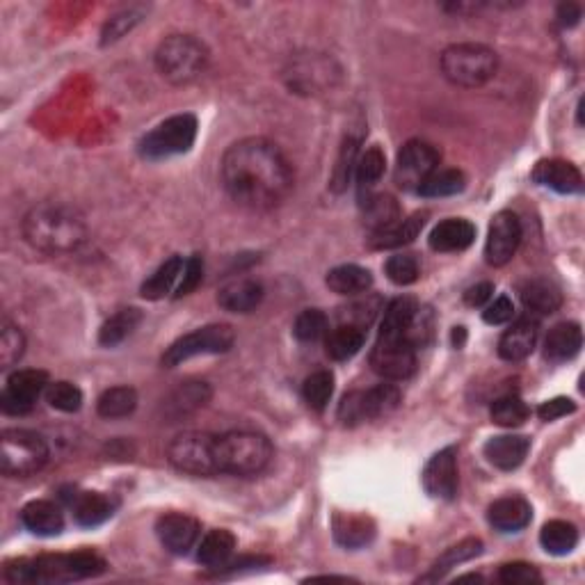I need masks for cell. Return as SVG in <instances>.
<instances>
[{
  "mask_svg": "<svg viewBox=\"0 0 585 585\" xmlns=\"http://www.w3.org/2000/svg\"><path fill=\"white\" fill-rule=\"evenodd\" d=\"M220 170L229 197L252 211H270L293 190L291 163L275 142L263 138L231 144Z\"/></svg>",
  "mask_w": 585,
  "mask_h": 585,
  "instance_id": "cell-1",
  "label": "cell"
},
{
  "mask_svg": "<svg viewBox=\"0 0 585 585\" xmlns=\"http://www.w3.org/2000/svg\"><path fill=\"white\" fill-rule=\"evenodd\" d=\"M23 236L39 252L69 254L87 238L83 215L62 202H42L23 218Z\"/></svg>",
  "mask_w": 585,
  "mask_h": 585,
  "instance_id": "cell-2",
  "label": "cell"
},
{
  "mask_svg": "<svg viewBox=\"0 0 585 585\" xmlns=\"http://www.w3.org/2000/svg\"><path fill=\"white\" fill-rule=\"evenodd\" d=\"M106 560L94 551H76V554H51L39 558H21L7 563L5 579L16 585L35 583H69L92 579L106 572Z\"/></svg>",
  "mask_w": 585,
  "mask_h": 585,
  "instance_id": "cell-3",
  "label": "cell"
},
{
  "mask_svg": "<svg viewBox=\"0 0 585 585\" xmlns=\"http://www.w3.org/2000/svg\"><path fill=\"white\" fill-rule=\"evenodd\" d=\"M215 458L220 474L256 476L270 464L272 444L259 432L234 430L215 437Z\"/></svg>",
  "mask_w": 585,
  "mask_h": 585,
  "instance_id": "cell-4",
  "label": "cell"
},
{
  "mask_svg": "<svg viewBox=\"0 0 585 585\" xmlns=\"http://www.w3.org/2000/svg\"><path fill=\"white\" fill-rule=\"evenodd\" d=\"M208 51L199 39L190 35H172L160 42L156 51V67L160 76L172 85H188L204 74Z\"/></svg>",
  "mask_w": 585,
  "mask_h": 585,
  "instance_id": "cell-5",
  "label": "cell"
},
{
  "mask_svg": "<svg viewBox=\"0 0 585 585\" xmlns=\"http://www.w3.org/2000/svg\"><path fill=\"white\" fill-rule=\"evenodd\" d=\"M499 69V55L483 44H453L442 53L446 80L460 87H480Z\"/></svg>",
  "mask_w": 585,
  "mask_h": 585,
  "instance_id": "cell-6",
  "label": "cell"
},
{
  "mask_svg": "<svg viewBox=\"0 0 585 585\" xmlns=\"http://www.w3.org/2000/svg\"><path fill=\"white\" fill-rule=\"evenodd\" d=\"M48 460V444L39 432L7 428L0 435V469L5 476L26 478L37 474Z\"/></svg>",
  "mask_w": 585,
  "mask_h": 585,
  "instance_id": "cell-7",
  "label": "cell"
},
{
  "mask_svg": "<svg viewBox=\"0 0 585 585\" xmlns=\"http://www.w3.org/2000/svg\"><path fill=\"white\" fill-rule=\"evenodd\" d=\"M197 140V117L190 112L174 115L158 124L140 142V154L147 160H165L188 154Z\"/></svg>",
  "mask_w": 585,
  "mask_h": 585,
  "instance_id": "cell-8",
  "label": "cell"
},
{
  "mask_svg": "<svg viewBox=\"0 0 585 585\" xmlns=\"http://www.w3.org/2000/svg\"><path fill=\"white\" fill-rule=\"evenodd\" d=\"M167 460L181 474L211 478L220 474L218 458H215V437L206 432H183L167 446Z\"/></svg>",
  "mask_w": 585,
  "mask_h": 585,
  "instance_id": "cell-9",
  "label": "cell"
},
{
  "mask_svg": "<svg viewBox=\"0 0 585 585\" xmlns=\"http://www.w3.org/2000/svg\"><path fill=\"white\" fill-rule=\"evenodd\" d=\"M400 396L394 384H378L368 391H350L339 405V421L343 426H359L364 421L382 419L398 410Z\"/></svg>",
  "mask_w": 585,
  "mask_h": 585,
  "instance_id": "cell-10",
  "label": "cell"
},
{
  "mask_svg": "<svg viewBox=\"0 0 585 585\" xmlns=\"http://www.w3.org/2000/svg\"><path fill=\"white\" fill-rule=\"evenodd\" d=\"M236 341V332L231 325H206L202 330H195L181 339H176L163 355V366L174 368L192 357L202 355H222V352L231 350Z\"/></svg>",
  "mask_w": 585,
  "mask_h": 585,
  "instance_id": "cell-11",
  "label": "cell"
},
{
  "mask_svg": "<svg viewBox=\"0 0 585 585\" xmlns=\"http://www.w3.org/2000/svg\"><path fill=\"white\" fill-rule=\"evenodd\" d=\"M439 151L426 140H410L403 149L398 151L394 179L398 188L403 190H419L428 176L439 170Z\"/></svg>",
  "mask_w": 585,
  "mask_h": 585,
  "instance_id": "cell-12",
  "label": "cell"
},
{
  "mask_svg": "<svg viewBox=\"0 0 585 585\" xmlns=\"http://www.w3.org/2000/svg\"><path fill=\"white\" fill-rule=\"evenodd\" d=\"M371 366L387 380H407L416 371V348L405 336H378Z\"/></svg>",
  "mask_w": 585,
  "mask_h": 585,
  "instance_id": "cell-13",
  "label": "cell"
},
{
  "mask_svg": "<svg viewBox=\"0 0 585 585\" xmlns=\"http://www.w3.org/2000/svg\"><path fill=\"white\" fill-rule=\"evenodd\" d=\"M48 373L37 371V368H23V371H14L7 378L5 391L0 396V407L10 416H23L32 412L37 405L39 396H44L48 387Z\"/></svg>",
  "mask_w": 585,
  "mask_h": 585,
  "instance_id": "cell-14",
  "label": "cell"
},
{
  "mask_svg": "<svg viewBox=\"0 0 585 585\" xmlns=\"http://www.w3.org/2000/svg\"><path fill=\"white\" fill-rule=\"evenodd\" d=\"M522 243V222L512 211H501L494 215L490 224V234L485 243V259L490 266L501 268L512 261Z\"/></svg>",
  "mask_w": 585,
  "mask_h": 585,
  "instance_id": "cell-15",
  "label": "cell"
},
{
  "mask_svg": "<svg viewBox=\"0 0 585 585\" xmlns=\"http://www.w3.org/2000/svg\"><path fill=\"white\" fill-rule=\"evenodd\" d=\"M423 490L435 499L453 501L458 496V448L446 446L435 453L423 469Z\"/></svg>",
  "mask_w": 585,
  "mask_h": 585,
  "instance_id": "cell-16",
  "label": "cell"
},
{
  "mask_svg": "<svg viewBox=\"0 0 585 585\" xmlns=\"http://www.w3.org/2000/svg\"><path fill=\"white\" fill-rule=\"evenodd\" d=\"M156 533L167 551H172L176 556H186L197 544L202 528H199L195 517L183 515V512H167L158 519Z\"/></svg>",
  "mask_w": 585,
  "mask_h": 585,
  "instance_id": "cell-17",
  "label": "cell"
},
{
  "mask_svg": "<svg viewBox=\"0 0 585 585\" xmlns=\"http://www.w3.org/2000/svg\"><path fill=\"white\" fill-rule=\"evenodd\" d=\"M531 176L538 186L560 192V195H581L583 192V176L579 172V167L567 163V160L560 158L540 160V163L533 167Z\"/></svg>",
  "mask_w": 585,
  "mask_h": 585,
  "instance_id": "cell-18",
  "label": "cell"
},
{
  "mask_svg": "<svg viewBox=\"0 0 585 585\" xmlns=\"http://www.w3.org/2000/svg\"><path fill=\"white\" fill-rule=\"evenodd\" d=\"M487 519L494 531L499 533H519L531 524L533 508L522 496H506V499L494 501L487 510Z\"/></svg>",
  "mask_w": 585,
  "mask_h": 585,
  "instance_id": "cell-19",
  "label": "cell"
},
{
  "mask_svg": "<svg viewBox=\"0 0 585 585\" xmlns=\"http://www.w3.org/2000/svg\"><path fill=\"white\" fill-rule=\"evenodd\" d=\"M540 327L538 320L522 318L515 325L506 330L499 341V357L506 362H522V359L531 357V352L538 346Z\"/></svg>",
  "mask_w": 585,
  "mask_h": 585,
  "instance_id": "cell-20",
  "label": "cell"
},
{
  "mask_svg": "<svg viewBox=\"0 0 585 585\" xmlns=\"http://www.w3.org/2000/svg\"><path fill=\"white\" fill-rule=\"evenodd\" d=\"M528 451H531V439L524 435L492 437L483 448L487 462L501 471H515L522 467Z\"/></svg>",
  "mask_w": 585,
  "mask_h": 585,
  "instance_id": "cell-21",
  "label": "cell"
},
{
  "mask_svg": "<svg viewBox=\"0 0 585 585\" xmlns=\"http://www.w3.org/2000/svg\"><path fill=\"white\" fill-rule=\"evenodd\" d=\"M476 227L464 218H448L439 222L428 238L430 247L435 252H464L474 245Z\"/></svg>",
  "mask_w": 585,
  "mask_h": 585,
  "instance_id": "cell-22",
  "label": "cell"
},
{
  "mask_svg": "<svg viewBox=\"0 0 585 585\" xmlns=\"http://www.w3.org/2000/svg\"><path fill=\"white\" fill-rule=\"evenodd\" d=\"M261 302L263 286L256 279H234L218 293V304L231 314H250Z\"/></svg>",
  "mask_w": 585,
  "mask_h": 585,
  "instance_id": "cell-23",
  "label": "cell"
},
{
  "mask_svg": "<svg viewBox=\"0 0 585 585\" xmlns=\"http://www.w3.org/2000/svg\"><path fill=\"white\" fill-rule=\"evenodd\" d=\"M334 540L346 549H364L375 538V524L364 515L336 512L332 519Z\"/></svg>",
  "mask_w": 585,
  "mask_h": 585,
  "instance_id": "cell-24",
  "label": "cell"
},
{
  "mask_svg": "<svg viewBox=\"0 0 585 585\" xmlns=\"http://www.w3.org/2000/svg\"><path fill=\"white\" fill-rule=\"evenodd\" d=\"M426 220L428 213H414L412 218L407 220L400 218L398 222L391 224V227H384L371 234V238H368V247H371V250H394V247L412 243V240L421 234L423 227H426Z\"/></svg>",
  "mask_w": 585,
  "mask_h": 585,
  "instance_id": "cell-25",
  "label": "cell"
},
{
  "mask_svg": "<svg viewBox=\"0 0 585 585\" xmlns=\"http://www.w3.org/2000/svg\"><path fill=\"white\" fill-rule=\"evenodd\" d=\"M208 398H211V387H208V382H197V380H190V382H183L179 389H174L170 398L163 403V414L167 419H181V416H188L192 412H197L199 407H204L208 403Z\"/></svg>",
  "mask_w": 585,
  "mask_h": 585,
  "instance_id": "cell-26",
  "label": "cell"
},
{
  "mask_svg": "<svg viewBox=\"0 0 585 585\" xmlns=\"http://www.w3.org/2000/svg\"><path fill=\"white\" fill-rule=\"evenodd\" d=\"M583 346V332L576 323H560L544 339V357L549 362L560 364L570 362L581 352Z\"/></svg>",
  "mask_w": 585,
  "mask_h": 585,
  "instance_id": "cell-27",
  "label": "cell"
},
{
  "mask_svg": "<svg viewBox=\"0 0 585 585\" xmlns=\"http://www.w3.org/2000/svg\"><path fill=\"white\" fill-rule=\"evenodd\" d=\"M21 522L30 533L42 535V538H53V535L62 533L64 515L53 501H30L21 510Z\"/></svg>",
  "mask_w": 585,
  "mask_h": 585,
  "instance_id": "cell-28",
  "label": "cell"
},
{
  "mask_svg": "<svg viewBox=\"0 0 585 585\" xmlns=\"http://www.w3.org/2000/svg\"><path fill=\"white\" fill-rule=\"evenodd\" d=\"M519 295H522L524 307L538 316L554 314V311L560 309V304H563V293H560V288L542 277L524 282L522 288H519Z\"/></svg>",
  "mask_w": 585,
  "mask_h": 585,
  "instance_id": "cell-29",
  "label": "cell"
},
{
  "mask_svg": "<svg viewBox=\"0 0 585 585\" xmlns=\"http://www.w3.org/2000/svg\"><path fill=\"white\" fill-rule=\"evenodd\" d=\"M115 508H117L115 499H110L108 494L101 492H83L76 496L74 503H71L76 524L85 528L106 524L108 519L115 515Z\"/></svg>",
  "mask_w": 585,
  "mask_h": 585,
  "instance_id": "cell-30",
  "label": "cell"
},
{
  "mask_svg": "<svg viewBox=\"0 0 585 585\" xmlns=\"http://www.w3.org/2000/svg\"><path fill=\"white\" fill-rule=\"evenodd\" d=\"M236 549V538L234 533L224 531V528H215V531H208L204 540L199 542L197 549V560L208 570H222L234 556Z\"/></svg>",
  "mask_w": 585,
  "mask_h": 585,
  "instance_id": "cell-31",
  "label": "cell"
},
{
  "mask_svg": "<svg viewBox=\"0 0 585 585\" xmlns=\"http://www.w3.org/2000/svg\"><path fill=\"white\" fill-rule=\"evenodd\" d=\"M183 266H186V261H183L181 256H172V259H167L163 266H160L154 275H151L147 282L142 284V288H140L142 298L144 300H163L172 291H176L179 279L183 275Z\"/></svg>",
  "mask_w": 585,
  "mask_h": 585,
  "instance_id": "cell-32",
  "label": "cell"
},
{
  "mask_svg": "<svg viewBox=\"0 0 585 585\" xmlns=\"http://www.w3.org/2000/svg\"><path fill=\"white\" fill-rule=\"evenodd\" d=\"M327 286L330 291L339 295H359L366 293L373 286V275L368 268L355 266V263H346V266L332 268L327 272Z\"/></svg>",
  "mask_w": 585,
  "mask_h": 585,
  "instance_id": "cell-33",
  "label": "cell"
},
{
  "mask_svg": "<svg viewBox=\"0 0 585 585\" xmlns=\"http://www.w3.org/2000/svg\"><path fill=\"white\" fill-rule=\"evenodd\" d=\"M366 343V332L357 325H339L336 330L327 332L325 350L334 362H346L352 359Z\"/></svg>",
  "mask_w": 585,
  "mask_h": 585,
  "instance_id": "cell-34",
  "label": "cell"
},
{
  "mask_svg": "<svg viewBox=\"0 0 585 585\" xmlns=\"http://www.w3.org/2000/svg\"><path fill=\"white\" fill-rule=\"evenodd\" d=\"M540 544L551 556L572 554L576 544H579V528L570 522H563V519H554V522L542 526Z\"/></svg>",
  "mask_w": 585,
  "mask_h": 585,
  "instance_id": "cell-35",
  "label": "cell"
},
{
  "mask_svg": "<svg viewBox=\"0 0 585 585\" xmlns=\"http://www.w3.org/2000/svg\"><path fill=\"white\" fill-rule=\"evenodd\" d=\"M480 551H483V542L480 540H476V538L462 540L460 544H455V547L446 549L444 554L435 560V565L430 567V572L426 576H421V581L444 579V576L451 572L453 567H458L460 563H467V560L480 556Z\"/></svg>",
  "mask_w": 585,
  "mask_h": 585,
  "instance_id": "cell-36",
  "label": "cell"
},
{
  "mask_svg": "<svg viewBox=\"0 0 585 585\" xmlns=\"http://www.w3.org/2000/svg\"><path fill=\"white\" fill-rule=\"evenodd\" d=\"M140 323H142L140 309L128 307V309L117 311V314L112 318H108L106 325L101 327L99 343H101V346H106V348H115L122 341H126L128 336H131L135 330H138Z\"/></svg>",
  "mask_w": 585,
  "mask_h": 585,
  "instance_id": "cell-37",
  "label": "cell"
},
{
  "mask_svg": "<svg viewBox=\"0 0 585 585\" xmlns=\"http://www.w3.org/2000/svg\"><path fill=\"white\" fill-rule=\"evenodd\" d=\"M364 206V222L371 229V234L400 220V206L394 197L389 195H366L362 199Z\"/></svg>",
  "mask_w": 585,
  "mask_h": 585,
  "instance_id": "cell-38",
  "label": "cell"
},
{
  "mask_svg": "<svg viewBox=\"0 0 585 585\" xmlns=\"http://www.w3.org/2000/svg\"><path fill=\"white\" fill-rule=\"evenodd\" d=\"M135 407H138V394L133 387H112L99 396L96 412L103 419H124L135 412Z\"/></svg>",
  "mask_w": 585,
  "mask_h": 585,
  "instance_id": "cell-39",
  "label": "cell"
},
{
  "mask_svg": "<svg viewBox=\"0 0 585 585\" xmlns=\"http://www.w3.org/2000/svg\"><path fill=\"white\" fill-rule=\"evenodd\" d=\"M419 309L414 298H396L389 302V307L384 309V318L380 325V336H405L407 327H410L412 318ZM407 339V336H405Z\"/></svg>",
  "mask_w": 585,
  "mask_h": 585,
  "instance_id": "cell-40",
  "label": "cell"
},
{
  "mask_svg": "<svg viewBox=\"0 0 585 585\" xmlns=\"http://www.w3.org/2000/svg\"><path fill=\"white\" fill-rule=\"evenodd\" d=\"M467 188V176L460 170H435L416 190L421 197H451Z\"/></svg>",
  "mask_w": 585,
  "mask_h": 585,
  "instance_id": "cell-41",
  "label": "cell"
},
{
  "mask_svg": "<svg viewBox=\"0 0 585 585\" xmlns=\"http://www.w3.org/2000/svg\"><path fill=\"white\" fill-rule=\"evenodd\" d=\"M490 414H492V421L496 423V426L517 428L528 421L531 410H528V405L524 403L522 398L508 394V396H501V398L494 400Z\"/></svg>",
  "mask_w": 585,
  "mask_h": 585,
  "instance_id": "cell-42",
  "label": "cell"
},
{
  "mask_svg": "<svg viewBox=\"0 0 585 585\" xmlns=\"http://www.w3.org/2000/svg\"><path fill=\"white\" fill-rule=\"evenodd\" d=\"M357 160H359V138H352L348 135L346 140H343V147L339 151V158H336V165H334V172H332V190L334 192H343L352 181V174H355V167H357Z\"/></svg>",
  "mask_w": 585,
  "mask_h": 585,
  "instance_id": "cell-43",
  "label": "cell"
},
{
  "mask_svg": "<svg viewBox=\"0 0 585 585\" xmlns=\"http://www.w3.org/2000/svg\"><path fill=\"white\" fill-rule=\"evenodd\" d=\"M384 170H387V158H384L382 149L380 147H371L368 151H364L362 156L357 160V167H355V176H357V183H359V192L371 190L375 183L382 179Z\"/></svg>",
  "mask_w": 585,
  "mask_h": 585,
  "instance_id": "cell-44",
  "label": "cell"
},
{
  "mask_svg": "<svg viewBox=\"0 0 585 585\" xmlns=\"http://www.w3.org/2000/svg\"><path fill=\"white\" fill-rule=\"evenodd\" d=\"M334 394V375L330 371L311 373L302 384V396L311 410L323 412Z\"/></svg>",
  "mask_w": 585,
  "mask_h": 585,
  "instance_id": "cell-45",
  "label": "cell"
},
{
  "mask_svg": "<svg viewBox=\"0 0 585 585\" xmlns=\"http://www.w3.org/2000/svg\"><path fill=\"white\" fill-rule=\"evenodd\" d=\"M330 332V318H327L320 309H304L302 314L295 318L293 334L295 339L302 343H316Z\"/></svg>",
  "mask_w": 585,
  "mask_h": 585,
  "instance_id": "cell-46",
  "label": "cell"
},
{
  "mask_svg": "<svg viewBox=\"0 0 585 585\" xmlns=\"http://www.w3.org/2000/svg\"><path fill=\"white\" fill-rule=\"evenodd\" d=\"M44 398L58 412L74 414L83 407V391L71 382H51L44 391Z\"/></svg>",
  "mask_w": 585,
  "mask_h": 585,
  "instance_id": "cell-47",
  "label": "cell"
},
{
  "mask_svg": "<svg viewBox=\"0 0 585 585\" xmlns=\"http://www.w3.org/2000/svg\"><path fill=\"white\" fill-rule=\"evenodd\" d=\"M23 348H26L23 332L5 318L3 330H0V364H3V368H10L19 362L23 355Z\"/></svg>",
  "mask_w": 585,
  "mask_h": 585,
  "instance_id": "cell-48",
  "label": "cell"
},
{
  "mask_svg": "<svg viewBox=\"0 0 585 585\" xmlns=\"http://www.w3.org/2000/svg\"><path fill=\"white\" fill-rule=\"evenodd\" d=\"M384 272L398 286H410L419 279V261L412 254H394L384 263Z\"/></svg>",
  "mask_w": 585,
  "mask_h": 585,
  "instance_id": "cell-49",
  "label": "cell"
},
{
  "mask_svg": "<svg viewBox=\"0 0 585 585\" xmlns=\"http://www.w3.org/2000/svg\"><path fill=\"white\" fill-rule=\"evenodd\" d=\"M405 336L414 348L428 346V343L432 341V336H435V314H432V309L428 307L416 309V314L412 318L410 327H407Z\"/></svg>",
  "mask_w": 585,
  "mask_h": 585,
  "instance_id": "cell-50",
  "label": "cell"
},
{
  "mask_svg": "<svg viewBox=\"0 0 585 585\" xmlns=\"http://www.w3.org/2000/svg\"><path fill=\"white\" fill-rule=\"evenodd\" d=\"M499 581L506 585H538L542 583V574L538 567L528 563H508L499 570Z\"/></svg>",
  "mask_w": 585,
  "mask_h": 585,
  "instance_id": "cell-51",
  "label": "cell"
},
{
  "mask_svg": "<svg viewBox=\"0 0 585 585\" xmlns=\"http://www.w3.org/2000/svg\"><path fill=\"white\" fill-rule=\"evenodd\" d=\"M202 277H204V261L202 256H190L186 261V266H183V275L179 279V286H176L174 295L176 298H183V295H190L195 288L202 284Z\"/></svg>",
  "mask_w": 585,
  "mask_h": 585,
  "instance_id": "cell-52",
  "label": "cell"
},
{
  "mask_svg": "<svg viewBox=\"0 0 585 585\" xmlns=\"http://www.w3.org/2000/svg\"><path fill=\"white\" fill-rule=\"evenodd\" d=\"M135 23H140V14L135 10H126L122 14L112 16L106 23V28H103V44H112L117 42V39H122Z\"/></svg>",
  "mask_w": 585,
  "mask_h": 585,
  "instance_id": "cell-53",
  "label": "cell"
},
{
  "mask_svg": "<svg viewBox=\"0 0 585 585\" xmlns=\"http://www.w3.org/2000/svg\"><path fill=\"white\" fill-rule=\"evenodd\" d=\"M512 316H515V304H512L510 298L506 295H501V298H496L490 307L483 311V320L487 325H503V323H510Z\"/></svg>",
  "mask_w": 585,
  "mask_h": 585,
  "instance_id": "cell-54",
  "label": "cell"
},
{
  "mask_svg": "<svg viewBox=\"0 0 585 585\" xmlns=\"http://www.w3.org/2000/svg\"><path fill=\"white\" fill-rule=\"evenodd\" d=\"M574 412H576V403L572 398H551L538 407V416L547 423L563 419V416L574 414Z\"/></svg>",
  "mask_w": 585,
  "mask_h": 585,
  "instance_id": "cell-55",
  "label": "cell"
},
{
  "mask_svg": "<svg viewBox=\"0 0 585 585\" xmlns=\"http://www.w3.org/2000/svg\"><path fill=\"white\" fill-rule=\"evenodd\" d=\"M492 295H494V284L483 282V284L471 286L469 291L464 293V302H467L469 307H483V304L492 300Z\"/></svg>",
  "mask_w": 585,
  "mask_h": 585,
  "instance_id": "cell-56",
  "label": "cell"
},
{
  "mask_svg": "<svg viewBox=\"0 0 585 585\" xmlns=\"http://www.w3.org/2000/svg\"><path fill=\"white\" fill-rule=\"evenodd\" d=\"M558 19L565 28H574L581 21V7L576 3H565L558 7Z\"/></svg>",
  "mask_w": 585,
  "mask_h": 585,
  "instance_id": "cell-57",
  "label": "cell"
},
{
  "mask_svg": "<svg viewBox=\"0 0 585 585\" xmlns=\"http://www.w3.org/2000/svg\"><path fill=\"white\" fill-rule=\"evenodd\" d=\"M464 341H467V330H464V327H455V330H453V346L462 348Z\"/></svg>",
  "mask_w": 585,
  "mask_h": 585,
  "instance_id": "cell-58",
  "label": "cell"
}]
</instances>
